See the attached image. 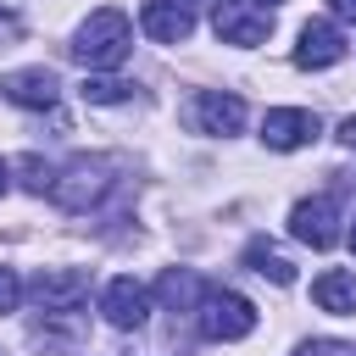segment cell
<instances>
[{
	"label": "cell",
	"instance_id": "obj_1",
	"mask_svg": "<svg viewBox=\"0 0 356 356\" xmlns=\"http://www.w3.org/2000/svg\"><path fill=\"white\" fill-rule=\"evenodd\" d=\"M128 50H134V22H128L117 6L95 11V17L78 28V39H72V56H78L89 72H111V67H122Z\"/></svg>",
	"mask_w": 356,
	"mask_h": 356
},
{
	"label": "cell",
	"instance_id": "obj_2",
	"mask_svg": "<svg viewBox=\"0 0 356 356\" xmlns=\"http://www.w3.org/2000/svg\"><path fill=\"white\" fill-rule=\"evenodd\" d=\"M195 317H200L206 339H245L256 328V306L245 295H234V289H206L200 306H195Z\"/></svg>",
	"mask_w": 356,
	"mask_h": 356
},
{
	"label": "cell",
	"instance_id": "obj_3",
	"mask_svg": "<svg viewBox=\"0 0 356 356\" xmlns=\"http://www.w3.org/2000/svg\"><path fill=\"white\" fill-rule=\"evenodd\" d=\"M106 189H111V161H100V156H78V161L50 184L56 206H67V211H89Z\"/></svg>",
	"mask_w": 356,
	"mask_h": 356
},
{
	"label": "cell",
	"instance_id": "obj_4",
	"mask_svg": "<svg viewBox=\"0 0 356 356\" xmlns=\"http://www.w3.org/2000/svg\"><path fill=\"white\" fill-rule=\"evenodd\" d=\"M211 28L222 44H261L273 33V11L256 0H217L211 6Z\"/></svg>",
	"mask_w": 356,
	"mask_h": 356
},
{
	"label": "cell",
	"instance_id": "obj_5",
	"mask_svg": "<svg viewBox=\"0 0 356 356\" xmlns=\"http://www.w3.org/2000/svg\"><path fill=\"white\" fill-rule=\"evenodd\" d=\"M289 234L312 250H334L339 245V206L328 195H312V200H295L289 211Z\"/></svg>",
	"mask_w": 356,
	"mask_h": 356
},
{
	"label": "cell",
	"instance_id": "obj_6",
	"mask_svg": "<svg viewBox=\"0 0 356 356\" xmlns=\"http://www.w3.org/2000/svg\"><path fill=\"white\" fill-rule=\"evenodd\" d=\"M33 300H39L44 317H56V312H78V306L89 300V273H78V267H50V273L33 278Z\"/></svg>",
	"mask_w": 356,
	"mask_h": 356
},
{
	"label": "cell",
	"instance_id": "obj_7",
	"mask_svg": "<svg viewBox=\"0 0 356 356\" xmlns=\"http://www.w3.org/2000/svg\"><path fill=\"white\" fill-rule=\"evenodd\" d=\"M317 134H323L317 111H300V106H273V111L261 117V139H267V150H300V145H312Z\"/></svg>",
	"mask_w": 356,
	"mask_h": 356
},
{
	"label": "cell",
	"instance_id": "obj_8",
	"mask_svg": "<svg viewBox=\"0 0 356 356\" xmlns=\"http://www.w3.org/2000/svg\"><path fill=\"white\" fill-rule=\"evenodd\" d=\"M100 312H106V323H111V328L134 334V328H145V323H150V295H145V284H139V278H111V284H106V295H100Z\"/></svg>",
	"mask_w": 356,
	"mask_h": 356
},
{
	"label": "cell",
	"instance_id": "obj_9",
	"mask_svg": "<svg viewBox=\"0 0 356 356\" xmlns=\"http://www.w3.org/2000/svg\"><path fill=\"white\" fill-rule=\"evenodd\" d=\"M139 28L156 44H184L195 33V6L189 0H145L139 6Z\"/></svg>",
	"mask_w": 356,
	"mask_h": 356
},
{
	"label": "cell",
	"instance_id": "obj_10",
	"mask_svg": "<svg viewBox=\"0 0 356 356\" xmlns=\"http://www.w3.org/2000/svg\"><path fill=\"white\" fill-rule=\"evenodd\" d=\"M345 56V33L328 22V17H312L306 28H300V44H295V67H306V72H323V67H334Z\"/></svg>",
	"mask_w": 356,
	"mask_h": 356
},
{
	"label": "cell",
	"instance_id": "obj_11",
	"mask_svg": "<svg viewBox=\"0 0 356 356\" xmlns=\"http://www.w3.org/2000/svg\"><path fill=\"white\" fill-rule=\"evenodd\" d=\"M0 95H6L11 106L50 111V106H56V95H61V83H56V72H50V67H22V72H6V78H0Z\"/></svg>",
	"mask_w": 356,
	"mask_h": 356
},
{
	"label": "cell",
	"instance_id": "obj_12",
	"mask_svg": "<svg viewBox=\"0 0 356 356\" xmlns=\"http://www.w3.org/2000/svg\"><path fill=\"white\" fill-rule=\"evenodd\" d=\"M195 122H200V134H239L245 128V100L239 95H222V89H200L195 95Z\"/></svg>",
	"mask_w": 356,
	"mask_h": 356
},
{
	"label": "cell",
	"instance_id": "obj_13",
	"mask_svg": "<svg viewBox=\"0 0 356 356\" xmlns=\"http://www.w3.org/2000/svg\"><path fill=\"white\" fill-rule=\"evenodd\" d=\"M312 300H317L323 312H334V317H350V312H356V273H345V267L317 273V278H312Z\"/></svg>",
	"mask_w": 356,
	"mask_h": 356
},
{
	"label": "cell",
	"instance_id": "obj_14",
	"mask_svg": "<svg viewBox=\"0 0 356 356\" xmlns=\"http://www.w3.org/2000/svg\"><path fill=\"white\" fill-rule=\"evenodd\" d=\"M245 267L261 273V278H273V284H295V261H289L278 245H267V239H250V245H245Z\"/></svg>",
	"mask_w": 356,
	"mask_h": 356
},
{
	"label": "cell",
	"instance_id": "obj_15",
	"mask_svg": "<svg viewBox=\"0 0 356 356\" xmlns=\"http://www.w3.org/2000/svg\"><path fill=\"white\" fill-rule=\"evenodd\" d=\"M156 295H161V300H167L172 312H195L206 289H200V278H195L189 267H172V273H161V284H156Z\"/></svg>",
	"mask_w": 356,
	"mask_h": 356
},
{
	"label": "cell",
	"instance_id": "obj_16",
	"mask_svg": "<svg viewBox=\"0 0 356 356\" xmlns=\"http://www.w3.org/2000/svg\"><path fill=\"white\" fill-rule=\"evenodd\" d=\"M78 95H83L89 106H117V100L134 95V83H122V78H95V72H89V78L78 83Z\"/></svg>",
	"mask_w": 356,
	"mask_h": 356
},
{
	"label": "cell",
	"instance_id": "obj_17",
	"mask_svg": "<svg viewBox=\"0 0 356 356\" xmlns=\"http://www.w3.org/2000/svg\"><path fill=\"white\" fill-rule=\"evenodd\" d=\"M17 172H22V189H33V195H44V189L56 184V178H50V167H44L39 156H22V161H17Z\"/></svg>",
	"mask_w": 356,
	"mask_h": 356
},
{
	"label": "cell",
	"instance_id": "obj_18",
	"mask_svg": "<svg viewBox=\"0 0 356 356\" xmlns=\"http://www.w3.org/2000/svg\"><path fill=\"white\" fill-rule=\"evenodd\" d=\"M17 300H22V278L11 267H0V312H17Z\"/></svg>",
	"mask_w": 356,
	"mask_h": 356
},
{
	"label": "cell",
	"instance_id": "obj_19",
	"mask_svg": "<svg viewBox=\"0 0 356 356\" xmlns=\"http://www.w3.org/2000/svg\"><path fill=\"white\" fill-rule=\"evenodd\" d=\"M356 345H345V339H312V345H300L295 356H350Z\"/></svg>",
	"mask_w": 356,
	"mask_h": 356
},
{
	"label": "cell",
	"instance_id": "obj_20",
	"mask_svg": "<svg viewBox=\"0 0 356 356\" xmlns=\"http://www.w3.org/2000/svg\"><path fill=\"white\" fill-rule=\"evenodd\" d=\"M328 11H334L339 22H356V0H328Z\"/></svg>",
	"mask_w": 356,
	"mask_h": 356
},
{
	"label": "cell",
	"instance_id": "obj_21",
	"mask_svg": "<svg viewBox=\"0 0 356 356\" xmlns=\"http://www.w3.org/2000/svg\"><path fill=\"white\" fill-rule=\"evenodd\" d=\"M339 139H345V145L356 150V117H345V122H339Z\"/></svg>",
	"mask_w": 356,
	"mask_h": 356
},
{
	"label": "cell",
	"instance_id": "obj_22",
	"mask_svg": "<svg viewBox=\"0 0 356 356\" xmlns=\"http://www.w3.org/2000/svg\"><path fill=\"white\" fill-rule=\"evenodd\" d=\"M6 184H11V167H6V161H0V195H6Z\"/></svg>",
	"mask_w": 356,
	"mask_h": 356
},
{
	"label": "cell",
	"instance_id": "obj_23",
	"mask_svg": "<svg viewBox=\"0 0 356 356\" xmlns=\"http://www.w3.org/2000/svg\"><path fill=\"white\" fill-rule=\"evenodd\" d=\"M256 6H267V11H273V6H284V0H256Z\"/></svg>",
	"mask_w": 356,
	"mask_h": 356
},
{
	"label": "cell",
	"instance_id": "obj_24",
	"mask_svg": "<svg viewBox=\"0 0 356 356\" xmlns=\"http://www.w3.org/2000/svg\"><path fill=\"white\" fill-rule=\"evenodd\" d=\"M350 250H356V228H350Z\"/></svg>",
	"mask_w": 356,
	"mask_h": 356
},
{
	"label": "cell",
	"instance_id": "obj_25",
	"mask_svg": "<svg viewBox=\"0 0 356 356\" xmlns=\"http://www.w3.org/2000/svg\"><path fill=\"white\" fill-rule=\"evenodd\" d=\"M0 6H11V0H0Z\"/></svg>",
	"mask_w": 356,
	"mask_h": 356
}]
</instances>
